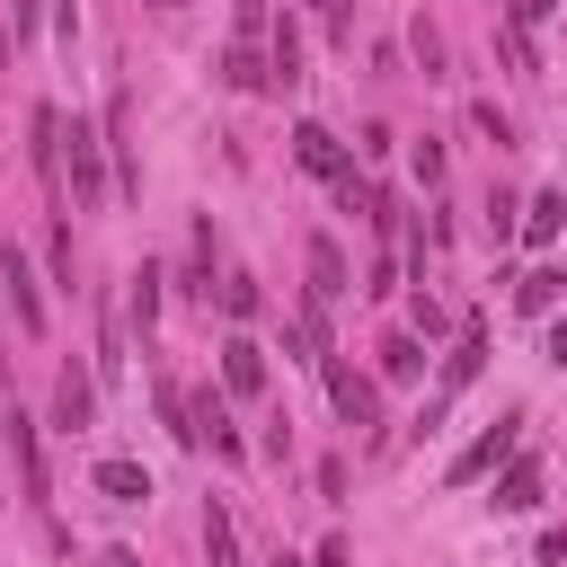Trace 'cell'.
I'll return each instance as SVG.
<instances>
[{
  "mask_svg": "<svg viewBox=\"0 0 567 567\" xmlns=\"http://www.w3.org/2000/svg\"><path fill=\"white\" fill-rule=\"evenodd\" d=\"M0 53H9V44H0Z\"/></svg>",
  "mask_w": 567,
  "mask_h": 567,
  "instance_id": "cell-28",
  "label": "cell"
},
{
  "mask_svg": "<svg viewBox=\"0 0 567 567\" xmlns=\"http://www.w3.org/2000/svg\"><path fill=\"white\" fill-rule=\"evenodd\" d=\"M514 443H523V416H505V425H487V434H478V443H470V452H461V461H452L443 478H452V487H470V478H487L496 461H514Z\"/></svg>",
  "mask_w": 567,
  "mask_h": 567,
  "instance_id": "cell-3",
  "label": "cell"
},
{
  "mask_svg": "<svg viewBox=\"0 0 567 567\" xmlns=\"http://www.w3.org/2000/svg\"><path fill=\"white\" fill-rule=\"evenodd\" d=\"M478 363H487V337H478V328H461V346L443 354V390H470V381H478Z\"/></svg>",
  "mask_w": 567,
  "mask_h": 567,
  "instance_id": "cell-14",
  "label": "cell"
},
{
  "mask_svg": "<svg viewBox=\"0 0 567 567\" xmlns=\"http://www.w3.org/2000/svg\"><path fill=\"white\" fill-rule=\"evenodd\" d=\"M292 159H301L310 177H328V186H346V177H354V159H346V142H337L328 124H292Z\"/></svg>",
  "mask_w": 567,
  "mask_h": 567,
  "instance_id": "cell-1",
  "label": "cell"
},
{
  "mask_svg": "<svg viewBox=\"0 0 567 567\" xmlns=\"http://www.w3.org/2000/svg\"><path fill=\"white\" fill-rule=\"evenodd\" d=\"M0 434H9V452H18V487H27V496H44V452H35V425L9 408V416H0Z\"/></svg>",
  "mask_w": 567,
  "mask_h": 567,
  "instance_id": "cell-9",
  "label": "cell"
},
{
  "mask_svg": "<svg viewBox=\"0 0 567 567\" xmlns=\"http://www.w3.org/2000/svg\"><path fill=\"white\" fill-rule=\"evenodd\" d=\"M221 80H230V89H275V80H266V44H230V53H221Z\"/></svg>",
  "mask_w": 567,
  "mask_h": 567,
  "instance_id": "cell-15",
  "label": "cell"
},
{
  "mask_svg": "<svg viewBox=\"0 0 567 567\" xmlns=\"http://www.w3.org/2000/svg\"><path fill=\"white\" fill-rule=\"evenodd\" d=\"M470 124H478V133H487V142H496V151H505V142H514V124H505V115H496V106H470Z\"/></svg>",
  "mask_w": 567,
  "mask_h": 567,
  "instance_id": "cell-23",
  "label": "cell"
},
{
  "mask_svg": "<svg viewBox=\"0 0 567 567\" xmlns=\"http://www.w3.org/2000/svg\"><path fill=\"white\" fill-rule=\"evenodd\" d=\"M133 319H142V328L159 319V266H142V275H133Z\"/></svg>",
  "mask_w": 567,
  "mask_h": 567,
  "instance_id": "cell-19",
  "label": "cell"
},
{
  "mask_svg": "<svg viewBox=\"0 0 567 567\" xmlns=\"http://www.w3.org/2000/svg\"><path fill=\"white\" fill-rule=\"evenodd\" d=\"M97 496H115V505H151V470H142V461H97Z\"/></svg>",
  "mask_w": 567,
  "mask_h": 567,
  "instance_id": "cell-10",
  "label": "cell"
},
{
  "mask_svg": "<svg viewBox=\"0 0 567 567\" xmlns=\"http://www.w3.org/2000/svg\"><path fill=\"white\" fill-rule=\"evenodd\" d=\"M346 292H354V275H346L337 239H310V301H346Z\"/></svg>",
  "mask_w": 567,
  "mask_h": 567,
  "instance_id": "cell-8",
  "label": "cell"
},
{
  "mask_svg": "<svg viewBox=\"0 0 567 567\" xmlns=\"http://www.w3.org/2000/svg\"><path fill=\"white\" fill-rule=\"evenodd\" d=\"M221 310H230V319H257V284L230 275V284H221Z\"/></svg>",
  "mask_w": 567,
  "mask_h": 567,
  "instance_id": "cell-20",
  "label": "cell"
},
{
  "mask_svg": "<svg viewBox=\"0 0 567 567\" xmlns=\"http://www.w3.org/2000/svg\"><path fill=\"white\" fill-rule=\"evenodd\" d=\"M514 9H523V18H549V9H558V0H514Z\"/></svg>",
  "mask_w": 567,
  "mask_h": 567,
  "instance_id": "cell-27",
  "label": "cell"
},
{
  "mask_svg": "<svg viewBox=\"0 0 567 567\" xmlns=\"http://www.w3.org/2000/svg\"><path fill=\"white\" fill-rule=\"evenodd\" d=\"M89 408H97V381H89L80 363H62V381H53V425H62V434H80V425H89Z\"/></svg>",
  "mask_w": 567,
  "mask_h": 567,
  "instance_id": "cell-7",
  "label": "cell"
},
{
  "mask_svg": "<svg viewBox=\"0 0 567 567\" xmlns=\"http://www.w3.org/2000/svg\"><path fill=\"white\" fill-rule=\"evenodd\" d=\"M319 381H328V399H337L346 425H381V390H372L354 363H319Z\"/></svg>",
  "mask_w": 567,
  "mask_h": 567,
  "instance_id": "cell-2",
  "label": "cell"
},
{
  "mask_svg": "<svg viewBox=\"0 0 567 567\" xmlns=\"http://www.w3.org/2000/svg\"><path fill=\"white\" fill-rule=\"evenodd\" d=\"M97 567H142V558H133V549H106V558H97Z\"/></svg>",
  "mask_w": 567,
  "mask_h": 567,
  "instance_id": "cell-26",
  "label": "cell"
},
{
  "mask_svg": "<svg viewBox=\"0 0 567 567\" xmlns=\"http://www.w3.org/2000/svg\"><path fill=\"white\" fill-rule=\"evenodd\" d=\"M549 363H567V319H558V328H549Z\"/></svg>",
  "mask_w": 567,
  "mask_h": 567,
  "instance_id": "cell-25",
  "label": "cell"
},
{
  "mask_svg": "<svg viewBox=\"0 0 567 567\" xmlns=\"http://www.w3.org/2000/svg\"><path fill=\"white\" fill-rule=\"evenodd\" d=\"M62 177H71V195H80V204H97V195H106V177H97V133H89V124H71V133H62Z\"/></svg>",
  "mask_w": 567,
  "mask_h": 567,
  "instance_id": "cell-4",
  "label": "cell"
},
{
  "mask_svg": "<svg viewBox=\"0 0 567 567\" xmlns=\"http://www.w3.org/2000/svg\"><path fill=\"white\" fill-rule=\"evenodd\" d=\"M0 284H9V310H18V328L35 337V328H44V292H35V266H27V248H0Z\"/></svg>",
  "mask_w": 567,
  "mask_h": 567,
  "instance_id": "cell-5",
  "label": "cell"
},
{
  "mask_svg": "<svg viewBox=\"0 0 567 567\" xmlns=\"http://www.w3.org/2000/svg\"><path fill=\"white\" fill-rule=\"evenodd\" d=\"M496 505H505V514H532V505H540V461H532V452H523V461H505Z\"/></svg>",
  "mask_w": 567,
  "mask_h": 567,
  "instance_id": "cell-11",
  "label": "cell"
},
{
  "mask_svg": "<svg viewBox=\"0 0 567 567\" xmlns=\"http://www.w3.org/2000/svg\"><path fill=\"white\" fill-rule=\"evenodd\" d=\"M381 372H390V381H416V372H425V346H416V337H390V346H381Z\"/></svg>",
  "mask_w": 567,
  "mask_h": 567,
  "instance_id": "cell-17",
  "label": "cell"
},
{
  "mask_svg": "<svg viewBox=\"0 0 567 567\" xmlns=\"http://www.w3.org/2000/svg\"><path fill=\"white\" fill-rule=\"evenodd\" d=\"M558 221H567V195H532V213H523V239H558Z\"/></svg>",
  "mask_w": 567,
  "mask_h": 567,
  "instance_id": "cell-16",
  "label": "cell"
},
{
  "mask_svg": "<svg viewBox=\"0 0 567 567\" xmlns=\"http://www.w3.org/2000/svg\"><path fill=\"white\" fill-rule=\"evenodd\" d=\"M204 558H213V567H239V523H230V505H221V496L204 505Z\"/></svg>",
  "mask_w": 567,
  "mask_h": 567,
  "instance_id": "cell-13",
  "label": "cell"
},
{
  "mask_svg": "<svg viewBox=\"0 0 567 567\" xmlns=\"http://www.w3.org/2000/svg\"><path fill=\"white\" fill-rule=\"evenodd\" d=\"M310 9H319V27H328V35L346 44V0H310Z\"/></svg>",
  "mask_w": 567,
  "mask_h": 567,
  "instance_id": "cell-24",
  "label": "cell"
},
{
  "mask_svg": "<svg viewBox=\"0 0 567 567\" xmlns=\"http://www.w3.org/2000/svg\"><path fill=\"white\" fill-rule=\"evenodd\" d=\"M221 390H239V399L266 390V346H257V337H230V346H221Z\"/></svg>",
  "mask_w": 567,
  "mask_h": 567,
  "instance_id": "cell-6",
  "label": "cell"
},
{
  "mask_svg": "<svg viewBox=\"0 0 567 567\" xmlns=\"http://www.w3.org/2000/svg\"><path fill=\"white\" fill-rule=\"evenodd\" d=\"M558 284H567V275H558V266H540V275H523V284H514V301H523V310H549V301H558Z\"/></svg>",
  "mask_w": 567,
  "mask_h": 567,
  "instance_id": "cell-18",
  "label": "cell"
},
{
  "mask_svg": "<svg viewBox=\"0 0 567 567\" xmlns=\"http://www.w3.org/2000/svg\"><path fill=\"white\" fill-rule=\"evenodd\" d=\"M416 328H425V337H443V328H452V310H443L425 284H416Z\"/></svg>",
  "mask_w": 567,
  "mask_h": 567,
  "instance_id": "cell-22",
  "label": "cell"
},
{
  "mask_svg": "<svg viewBox=\"0 0 567 567\" xmlns=\"http://www.w3.org/2000/svg\"><path fill=\"white\" fill-rule=\"evenodd\" d=\"M408 159H416V177H425V186H443V142H434V133H425Z\"/></svg>",
  "mask_w": 567,
  "mask_h": 567,
  "instance_id": "cell-21",
  "label": "cell"
},
{
  "mask_svg": "<svg viewBox=\"0 0 567 567\" xmlns=\"http://www.w3.org/2000/svg\"><path fill=\"white\" fill-rule=\"evenodd\" d=\"M266 80H275V89H292V80H301V27H292V18L266 35Z\"/></svg>",
  "mask_w": 567,
  "mask_h": 567,
  "instance_id": "cell-12",
  "label": "cell"
}]
</instances>
